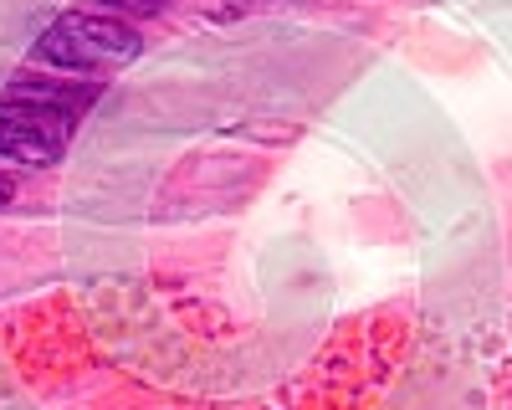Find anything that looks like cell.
Masks as SVG:
<instances>
[{
	"instance_id": "1",
	"label": "cell",
	"mask_w": 512,
	"mask_h": 410,
	"mask_svg": "<svg viewBox=\"0 0 512 410\" xmlns=\"http://www.w3.org/2000/svg\"><path fill=\"white\" fill-rule=\"evenodd\" d=\"M139 31L108 16V11H62L47 31L36 36V62L41 67H67V72H93V67H123L139 57Z\"/></svg>"
},
{
	"instance_id": "2",
	"label": "cell",
	"mask_w": 512,
	"mask_h": 410,
	"mask_svg": "<svg viewBox=\"0 0 512 410\" xmlns=\"http://www.w3.org/2000/svg\"><path fill=\"white\" fill-rule=\"evenodd\" d=\"M72 144V113L31 98H0V159L47 170Z\"/></svg>"
},
{
	"instance_id": "3",
	"label": "cell",
	"mask_w": 512,
	"mask_h": 410,
	"mask_svg": "<svg viewBox=\"0 0 512 410\" xmlns=\"http://www.w3.org/2000/svg\"><path fill=\"white\" fill-rule=\"evenodd\" d=\"M6 98H31V103H52L62 113H82L93 98H98V82H72V77H36V72H21L11 77Z\"/></svg>"
},
{
	"instance_id": "4",
	"label": "cell",
	"mask_w": 512,
	"mask_h": 410,
	"mask_svg": "<svg viewBox=\"0 0 512 410\" xmlns=\"http://www.w3.org/2000/svg\"><path fill=\"white\" fill-rule=\"evenodd\" d=\"M108 16H159L169 0H98Z\"/></svg>"
},
{
	"instance_id": "5",
	"label": "cell",
	"mask_w": 512,
	"mask_h": 410,
	"mask_svg": "<svg viewBox=\"0 0 512 410\" xmlns=\"http://www.w3.org/2000/svg\"><path fill=\"white\" fill-rule=\"evenodd\" d=\"M11 195H16V185H11L6 175H0V205H11Z\"/></svg>"
}]
</instances>
